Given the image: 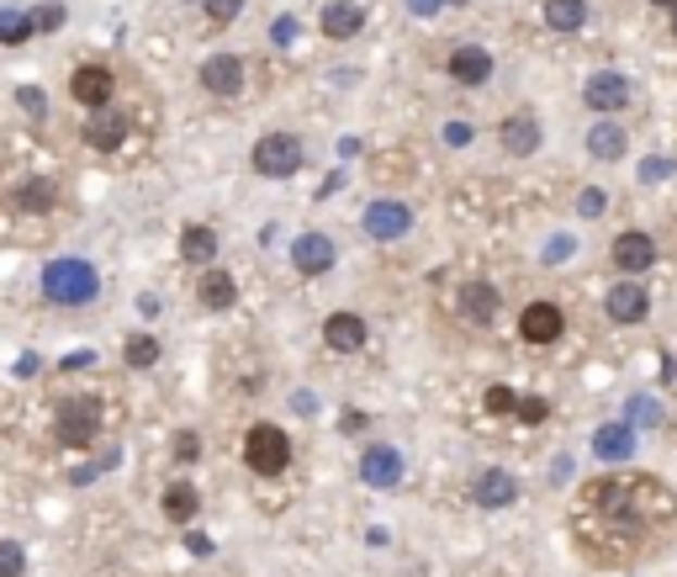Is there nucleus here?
<instances>
[{
  "instance_id": "1",
  "label": "nucleus",
  "mask_w": 677,
  "mask_h": 577,
  "mask_svg": "<svg viewBox=\"0 0 677 577\" xmlns=\"http://www.w3.org/2000/svg\"><path fill=\"white\" fill-rule=\"evenodd\" d=\"M96 291H101V271L90 265V260H48L42 265V297L48 302H59V308H85V302H96Z\"/></svg>"
},
{
  "instance_id": "2",
  "label": "nucleus",
  "mask_w": 677,
  "mask_h": 577,
  "mask_svg": "<svg viewBox=\"0 0 677 577\" xmlns=\"http://www.w3.org/2000/svg\"><path fill=\"white\" fill-rule=\"evenodd\" d=\"M243 466H249L254 477H280V472L291 466L286 429H280V424H254V429L243 435Z\"/></svg>"
},
{
  "instance_id": "3",
  "label": "nucleus",
  "mask_w": 677,
  "mask_h": 577,
  "mask_svg": "<svg viewBox=\"0 0 677 577\" xmlns=\"http://www.w3.org/2000/svg\"><path fill=\"white\" fill-rule=\"evenodd\" d=\"M96 435H101V403H96L90 392L64 398V409H59V418H53V440L70 446V451H85Z\"/></svg>"
},
{
  "instance_id": "4",
  "label": "nucleus",
  "mask_w": 677,
  "mask_h": 577,
  "mask_svg": "<svg viewBox=\"0 0 677 577\" xmlns=\"http://www.w3.org/2000/svg\"><path fill=\"white\" fill-rule=\"evenodd\" d=\"M254 170L260 175H271V180H286V175H297L302 170V138L297 133H265L260 143H254Z\"/></svg>"
},
{
  "instance_id": "5",
  "label": "nucleus",
  "mask_w": 677,
  "mask_h": 577,
  "mask_svg": "<svg viewBox=\"0 0 677 577\" xmlns=\"http://www.w3.org/2000/svg\"><path fill=\"white\" fill-rule=\"evenodd\" d=\"M582 101L593 112H625L636 101V85H630V75H619V70H598L593 80L582 85Z\"/></svg>"
},
{
  "instance_id": "6",
  "label": "nucleus",
  "mask_w": 677,
  "mask_h": 577,
  "mask_svg": "<svg viewBox=\"0 0 677 577\" xmlns=\"http://www.w3.org/2000/svg\"><path fill=\"white\" fill-rule=\"evenodd\" d=\"M112 90H117V80H112L106 64H80V70L70 75V96H75L80 106H90V112L112 106Z\"/></svg>"
},
{
  "instance_id": "7",
  "label": "nucleus",
  "mask_w": 677,
  "mask_h": 577,
  "mask_svg": "<svg viewBox=\"0 0 677 577\" xmlns=\"http://www.w3.org/2000/svg\"><path fill=\"white\" fill-rule=\"evenodd\" d=\"M651 265H656V239L651 234L630 228V234L614 239V271H625V281H636L640 271H651Z\"/></svg>"
},
{
  "instance_id": "8",
  "label": "nucleus",
  "mask_w": 677,
  "mask_h": 577,
  "mask_svg": "<svg viewBox=\"0 0 677 577\" xmlns=\"http://www.w3.org/2000/svg\"><path fill=\"white\" fill-rule=\"evenodd\" d=\"M201 90H212V96L234 101V96L243 90V59H239V53H212V59L201 64Z\"/></svg>"
},
{
  "instance_id": "9",
  "label": "nucleus",
  "mask_w": 677,
  "mask_h": 577,
  "mask_svg": "<svg viewBox=\"0 0 677 577\" xmlns=\"http://www.w3.org/2000/svg\"><path fill=\"white\" fill-rule=\"evenodd\" d=\"M561 329H566V313H561L556 302H529V308L518 313V334H524L529 344H556Z\"/></svg>"
},
{
  "instance_id": "10",
  "label": "nucleus",
  "mask_w": 677,
  "mask_h": 577,
  "mask_svg": "<svg viewBox=\"0 0 677 577\" xmlns=\"http://www.w3.org/2000/svg\"><path fill=\"white\" fill-rule=\"evenodd\" d=\"M603 308H609V318H614V324H640V318L651 313V297H645L640 281H614L609 297H603Z\"/></svg>"
},
{
  "instance_id": "11",
  "label": "nucleus",
  "mask_w": 677,
  "mask_h": 577,
  "mask_svg": "<svg viewBox=\"0 0 677 577\" xmlns=\"http://www.w3.org/2000/svg\"><path fill=\"white\" fill-rule=\"evenodd\" d=\"M498 138H503V154L529 160V154L540 149V117H535V112H514V117H503Z\"/></svg>"
},
{
  "instance_id": "12",
  "label": "nucleus",
  "mask_w": 677,
  "mask_h": 577,
  "mask_svg": "<svg viewBox=\"0 0 677 577\" xmlns=\"http://www.w3.org/2000/svg\"><path fill=\"white\" fill-rule=\"evenodd\" d=\"M85 143H90V149H101V154L122 149V143H127V117H122L117 106L90 112V123H85Z\"/></svg>"
},
{
  "instance_id": "13",
  "label": "nucleus",
  "mask_w": 677,
  "mask_h": 577,
  "mask_svg": "<svg viewBox=\"0 0 677 577\" xmlns=\"http://www.w3.org/2000/svg\"><path fill=\"white\" fill-rule=\"evenodd\" d=\"M334 239L328 234H302L297 244H291V265L302 271V276H323V271H334Z\"/></svg>"
},
{
  "instance_id": "14",
  "label": "nucleus",
  "mask_w": 677,
  "mask_h": 577,
  "mask_svg": "<svg viewBox=\"0 0 677 577\" xmlns=\"http://www.w3.org/2000/svg\"><path fill=\"white\" fill-rule=\"evenodd\" d=\"M413 228V212L402 202H371L365 206V234L371 239H402Z\"/></svg>"
},
{
  "instance_id": "15",
  "label": "nucleus",
  "mask_w": 677,
  "mask_h": 577,
  "mask_svg": "<svg viewBox=\"0 0 677 577\" xmlns=\"http://www.w3.org/2000/svg\"><path fill=\"white\" fill-rule=\"evenodd\" d=\"M498 308H503L498 287H487V281H466V287H461V318H466V324L487 329V324L498 318Z\"/></svg>"
},
{
  "instance_id": "16",
  "label": "nucleus",
  "mask_w": 677,
  "mask_h": 577,
  "mask_svg": "<svg viewBox=\"0 0 677 577\" xmlns=\"http://www.w3.org/2000/svg\"><path fill=\"white\" fill-rule=\"evenodd\" d=\"M360 477L371 482V488H398L402 482V455L392 446H371V451L360 455Z\"/></svg>"
},
{
  "instance_id": "17",
  "label": "nucleus",
  "mask_w": 677,
  "mask_h": 577,
  "mask_svg": "<svg viewBox=\"0 0 677 577\" xmlns=\"http://www.w3.org/2000/svg\"><path fill=\"white\" fill-rule=\"evenodd\" d=\"M323 339H328V350H339V355H355V350H365V324H360V313H328Z\"/></svg>"
},
{
  "instance_id": "18",
  "label": "nucleus",
  "mask_w": 677,
  "mask_h": 577,
  "mask_svg": "<svg viewBox=\"0 0 677 577\" xmlns=\"http://www.w3.org/2000/svg\"><path fill=\"white\" fill-rule=\"evenodd\" d=\"M450 75H455L461 85H481L487 75H492V53L477 48V42H461V48L450 53Z\"/></svg>"
},
{
  "instance_id": "19",
  "label": "nucleus",
  "mask_w": 677,
  "mask_h": 577,
  "mask_svg": "<svg viewBox=\"0 0 677 577\" xmlns=\"http://www.w3.org/2000/svg\"><path fill=\"white\" fill-rule=\"evenodd\" d=\"M360 27H365V11H360L355 0H334V5H323V38L344 42V38H355Z\"/></svg>"
},
{
  "instance_id": "20",
  "label": "nucleus",
  "mask_w": 677,
  "mask_h": 577,
  "mask_svg": "<svg viewBox=\"0 0 677 577\" xmlns=\"http://www.w3.org/2000/svg\"><path fill=\"white\" fill-rule=\"evenodd\" d=\"M197 297H201V308H206V313H228V308L239 302V287H234V276H228V271H206V276H201V287H197Z\"/></svg>"
},
{
  "instance_id": "21",
  "label": "nucleus",
  "mask_w": 677,
  "mask_h": 577,
  "mask_svg": "<svg viewBox=\"0 0 677 577\" xmlns=\"http://www.w3.org/2000/svg\"><path fill=\"white\" fill-rule=\"evenodd\" d=\"M160 503H164V519H170V525H191L197 509H201V493L191 488V482H170Z\"/></svg>"
},
{
  "instance_id": "22",
  "label": "nucleus",
  "mask_w": 677,
  "mask_h": 577,
  "mask_svg": "<svg viewBox=\"0 0 677 577\" xmlns=\"http://www.w3.org/2000/svg\"><path fill=\"white\" fill-rule=\"evenodd\" d=\"M593 451L603 461H625V455H636V429L630 424H603L593 435Z\"/></svg>"
},
{
  "instance_id": "23",
  "label": "nucleus",
  "mask_w": 677,
  "mask_h": 577,
  "mask_svg": "<svg viewBox=\"0 0 677 577\" xmlns=\"http://www.w3.org/2000/svg\"><path fill=\"white\" fill-rule=\"evenodd\" d=\"M514 498H518V482L509 477V472H481V482H477L481 509H509Z\"/></svg>"
},
{
  "instance_id": "24",
  "label": "nucleus",
  "mask_w": 677,
  "mask_h": 577,
  "mask_svg": "<svg viewBox=\"0 0 677 577\" xmlns=\"http://www.w3.org/2000/svg\"><path fill=\"white\" fill-rule=\"evenodd\" d=\"M180 254H186L191 265H212V260H217V234H212L206 223H186V234H180Z\"/></svg>"
},
{
  "instance_id": "25",
  "label": "nucleus",
  "mask_w": 677,
  "mask_h": 577,
  "mask_svg": "<svg viewBox=\"0 0 677 577\" xmlns=\"http://www.w3.org/2000/svg\"><path fill=\"white\" fill-rule=\"evenodd\" d=\"M546 27L551 33H577L582 22H588V0H546Z\"/></svg>"
},
{
  "instance_id": "26",
  "label": "nucleus",
  "mask_w": 677,
  "mask_h": 577,
  "mask_svg": "<svg viewBox=\"0 0 677 577\" xmlns=\"http://www.w3.org/2000/svg\"><path fill=\"white\" fill-rule=\"evenodd\" d=\"M625 143H630L625 127H614V123H603L588 133V154H593V160H625Z\"/></svg>"
},
{
  "instance_id": "27",
  "label": "nucleus",
  "mask_w": 677,
  "mask_h": 577,
  "mask_svg": "<svg viewBox=\"0 0 677 577\" xmlns=\"http://www.w3.org/2000/svg\"><path fill=\"white\" fill-rule=\"evenodd\" d=\"M16 206H22V212H53V206H59L53 180H27V186L16 191Z\"/></svg>"
},
{
  "instance_id": "28",
  "label": "nucleus",
  "mask_w": 677,
  "mask_h": 577,
  "mask_svg": "<svg viewBox=\"0 0 677 577\" xmlns=\"http://www.w3.org/2000/svg\"><path fill=\"white\" fill-rule=\"evenodd\" d=\"M122 355H127L133 372H149V366L160 361V339H154V334H133V339L122 344Z\"/></svg>"
},
{
  "instance_id": "29",
  "label": "nucleus",
  "mask_w": 677,
  "mask_h": 577,
  "mask_svg": "<svg viewBox=\"0 0 677 577\" xmlns=\"http://www.w3.org/2000/svg\"><path fill=\"white\" fill-rule=\"evenodd\" d=\"M33 33H38V27H33V16H22V11H0V42H5V48L27 42Z\"/></svg>"
},
{
  "instance_id": "30",
  "label": "nucleus",
  "mask_w": 677,
  "mask_h": 577,
  "mask_svg": "<svg viewBox=\"0 0 677 577\" xmlns=\"http://www.w3.org/2000/svg\"><path fill=\"white\" fill-rule=\"evenodd\" d=\"M27 573V545L22 540H0V577H22Z\"/></svg>"
},
{
  "instance_id": "31",
  "label": "nucleus",
  "mask_w": 677,
  "mask_h": 577,
  "mask_svg": "<svg viewBox=\"0 0 677 577\" xmlns=\"http://www.w3.org/2000/svg\"><path fill=\"white\" fill-rule=\"evenodd\" d=\"M514 403H518V392H514V387H503V381H498V387H487V398H481V409L492 413V418L514 413Z\"/></svg>"
},
{
  "instance_id": "32",
  "label": "nucleus",
  "mask_w": 677,
  "mask_h": 577,
  "mask_svg": "<svg viewBox=\"0 0 677 577\" xmlns=\"http://www.w3.org/2000/svg\"><path fill=\"white\" fill-rule=\"evenodd\" d=\"M201 5H206V16H212L217 27H228V22L243 11V0H201Z\"/></svg>"
},
{
  "instance_id": "33",
  "label": "nucleus",
  "mask_w": 677,
  "mask_h": 577,
  "mask_svg": "<svg viewBox=\"0 0 677 577\" xmlns=\"http://www.w3.org/2000/svg\"><path fill=\"white\" fill-rule=\"evenodd\" d=\"M514 413L524 418V424H540V418L551 413V403H546V398H518V403H514Z\"/></svg>"
},
{
  "instance_id": "34",
  "label": "nucleus",
  "mask_w": 677,
  "mask_h": 577,
  "mask_svg": "<svg viewBox=\"0 0 677 577\" xmlns=\"http://www.w3.org/2000/svg\"><path fill=\"white\" fill-rule=\"evenodd\" d=\"M175 455H180V461H197V455H201V440L191 435V429H186V435H175Z\"/></svg>"
},
{
  "instance_id": "35",
  "label": "nucleus",
  "mask_w": 677,
  "mask_h": 577,
  "mask_svg": "<svg viewBox=\"0 0 677 577\" xmlns=\"http://www.w3.org/2000/svg\"><path fill=\"white\" fill-rule=\"evenodd\" d=\"M59 22H64V5H42L38 16H33V27H42V33H53Z\"/></svg>"
},
{
  "instance_id": "36",
  "label": "nucleus",
  "mask_w": 677,
  "mask_h": 577,
  "mask_svg": "<svg viewBox=\"0 0 677 577\" xmlns=\"http://www.w3.org/2000/svg\"><path fill=\"white\" fill-rule=\"evenodd\" d=\"M16 101L27 106V117H42V112H48V106H42V90H38V85H27V90H22Z\"/></svg>"
},
{
  "instance_id": "37",
  "label": "nucleus",
  "mask_w": 677,
  "mask_h": 577,
  "mask_svg": "<svg viewBox=\"0 0 677 577\" xmlns=\"http://www.w3.org/2000/svg\"><path fill=\"white\" fill-rule=\"evenodd\" d=\"M444 138H450V143H455V149H461V143H472V127L450 123V127H444Z\"/></svg>"
},
{
  "instance_id": "38",
  "label": "nucleus",
  "mask_w": 677,
  "mask_h": 577,
  "mask_svg": "<svg viewBox=\"0 0 677 577\" xmlns=\"http://www.w3.org/2000/svg\"><path fill=\"white\" fill-rule=\"evenodd\" d=\"M577 206H582V212H603V191H588Z\"/></svg>"
},
{
  "instance_id": "39",
  "label": "nucleus",
  "mask_w": 677,
  "mask_h": 577,
  "mask_svg": "<svg viewBox=\"0 0 677 577\" xmlns=\"http://www.w3.org/2000/svg\"><path fill=\"white\" fill-rule=\"evenodd\" d=\"M673 38H677V5H673Z\"/></svg>"
},
{
  "instance_id": "40",
  "label": "nucleus",
  "mask_w": 677,
  "mask_h": 577,
  "mask_svg": "<svg viewBox=\"0 0 677 577\" xmlns=\"http://www.w3.org/2000/svg\"><path fill=\"white\" fill-rule=\"evenodd\" d=\"M656 5H677V0H656Z\"/></svg>"
}]
</instances>
